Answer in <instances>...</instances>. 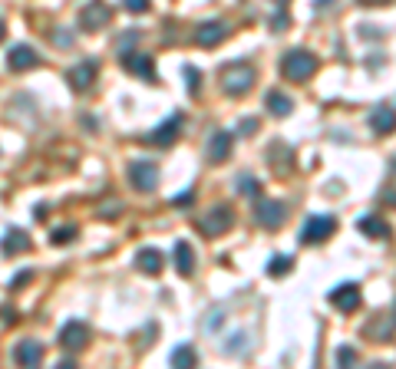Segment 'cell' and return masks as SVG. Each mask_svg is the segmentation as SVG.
Listing matches in <instances>:
<instances>
[{
    "label": "cell",
    "mask_w": 396,
    "mask_h": 369,
    "mask_svg": "<svg viewBox=\"0 0 396 369\" xmlns=\"http://www.w3.org/2000/svg\"><path fill=\"white\" fill-rule=\"evenodd\" d=\"M172 205H191V192L178 195V198H172Z\"/></svg>",
    "instance_id": "obj_39"
},
{
    "label": "cell",
    "mask_w": 396,
    "mask_h": 369,
    "mask_svg": "<svg viewBox=\"0 0 396 369\" xmlns=\"http://www.w3.org/2000/svg\"><path fill=\"white\" fill-rule=\"evenodd\" d=\"M393 168H396V155H393Z\"/></svg>",
    "instance_id": "obj_44"
},
{
    "label": "cell",
    "mask_w": 396,
    "mask_h": 369,
    "mask_svg": "<svg viewBox=\"0 0 396 369\" xmlns=\"http://www.w3.org/2000/svg\"><path fill=\"white\" fill-rule=\"evenodd\" d=\"M178 132H182V112H172V116H169V119H165V123L149 136V142L165 149V145H172V142L178 138Z\"/></svg>",
    "instance_id": "obj_14"
},
{
    "label": "cell",
    "mask_w": 396,
    "mask_h": 369,
    "mask_svg": "<svg viewBox=\"0 0 396 369\" xmlns=\"http://www.w3.org/2000/svg\"><path fill=\"white\" fill-rule=\"evenodd\" d=\"M169 363H172L175 369H189V366H195V363H198V356H195V350H191L189 343H182V346H175V350H172Z\"/></svg>",
    "instance_id": "obj_23"
},
{
    "label": "cell",
    "mask_w": 396,
    "mask_h": 369,
    "mask_svg": "<svg viewBox=\"0 0 396 369\" xmlns=\"http://www.w3.org/2000/svg\"><path fill=\"white\" fill-rule=\"evenodd\" d=\"M238 132H241V136H255V132H258V119H241Z\"/></svg>",
    "instance_id": "obj_34"
},
{
    "label": "cell",
    "mask_w": 396,
    "mask_h": 369,
    "mask_svg": "<svg viewBox=\"0 0 396 369\" xmlns=\"http://www.w3.org/2000/svg\"><path fill=\"white\" fill-rule=\"evenodd\" d=\"M334 231H337V218H330V215H314V218L304 221L301 244H320V241H327Z\"/></svg>",
    "instance_id": "obj_4"
},
{
    "label": "cell",
    "mask_w": 396,
    "mask_h": 369,
    "mask_svg": "<svg viewBox=\"0 0 396 369\" xmlns=\"http://www.w3.org/2000/svg\"><path fill=\"white\" fill-rule=\"evenodd\" d=\"M53 40H56V46H73V33L69 30H56Z\"/></svg>",
    "instance_id": "obj_35"
},
{
    "label": "cell",
    "mask_w": 396,
    "mask_h": 369,
    "mask_svg": "<svg viewBox=\"0 0 396 369\" xmlns=\"http://www.w3.org/2000/svg\"><path fill=\"white\" fill-rule=\"evenodd\" d=\"M281 73L291 82H307L317 73V56L311 50H287L281 60Z\"/></svg>",
    "instance_id": "obj_1"
},
{
    "label": "cell",
    "mask_w": 396,
    "mask_h": 369,
    "mask_svg": "<svg viewBox=\"0 0 396 369\" xmlns=\"http://www.w3.org/2000/svg\"><path fill=\"white\" fill-rule=\"evenodd\" d=\"M360 3H367V7H373V3H390V0H360Z\"/></svg>",
    "instance_id": "obj_41"
},
{
    "label": "cell",
    "mask_w": 396,
    "mask_h": 369,
    "mask_svg": "<svg viewBox=\"0 0 396 369\" xmlns=\"http://www.w3.org/2000/svg\"><path fill=\"white\" fill-rule=\"evenodd\" d=\"M129 185L136 188V192H155L159 188V165L155 162H132L129 165Z\"/></svg>",
    "instance_id": "obj_5"
},
{
    "label": "cell",
    "mask_w": 396,
    "mask_h": 369,
    "mask_svg": "<svg viewBox=\"0 0 396 369\" xmlns=\"http://www.w3.org/2000/svg\"><path fill=\"white\" fill-rule=\"evenodd\" d=\"M330 307H337L341 314H350V310H356L360 307V284H337V287L330 290Z\"/></svg>",
    "instance_id": "obj_7"
},
{
    "label": "cell",
    "mask_w": 396,
    "mask_h": 369,
    "mask_svg": "<svg viewBox=\"0 0 396 369\" xmlns=\"http://www.w3.org/2000/svg\"><path fill=\"white\" fill-rule=\"evenodd\" d=\"M232 224H234V211H232V208H228V205H212L205 215L198 218V231L205 234V237H221V234L228 231Z\"/></svg>",
    "instance_id": "obj_3"
},
{
    "label": "cell",
    "mask_w": 396,
    "mask_h": 369,
    "mask_svg": "<svg viewBox=\"0 0 396 369\" xmlns=\"http://www.w3.org/2000/svg\"><path fill=\"white\" fill-rule=\"evenodd\" d=\"M291 267H294V260L287 258V254H274V258L268 260V273H271V277H284V273H291Z\"/></svg>",
    "instance_id": "obj_24"
},
{
    "label": "cell",
    "mask_w": 396,
    "mask_h": 369,
    "mask_svg": "<svg viewBox=\"0 0 396 369\" xmlns=\"http://www.w3.org/2000/svg\"><path fill=\"white\" fill-rule=\"evenodd\" d=\"M14 359L20 366H40L43 359V343L40 340H20L14 350Z\"/></svg>",
    "instance_id": "obj_17"
},
{
    "label": "cell",
    "mask_w": 396,
    "mask_h": 369,
    "mask_svg": "<svg viewBox=\"0 0 396 369\" xmlns=\"http://www.w3.org/2000/svg\"><path fill=\"white\" fill-rule=\"evenodd\" d=\"M30 277H33V273H30V271H24V273H17L14 280H10V287H20V284H27Z\"/></svg>",
    "instance_id": "obj_37"
},
{
    "label": "cell",
    "mask_w": 396,
    "mask_h": 369,
    "mask_svg": "<svg viewBox=\"0 0 396 369\" xmlns=\"http://www.w3.org/2000/svg\"><path fill=\"white\" fill-rule=\"evenodd\" d=\"M370 129L377 136H393L396 132V109L393 106H377L370 112Z\"/></svg>",
    "instance_id": "obj_16"
},
{
    "label": "cell",
    "mask_w": 396,
    "mask_h": 369,
    "mask_svg": "<svg viewBox=\"0 0 396 369\" xmlns=\"http://www.w3.org/2000/svg\"><path fill=\"white\" fill-rule=\"evenodd\" d=\"M86 340H89V327H86V323H80V320H69L67 327L60 330V346H63V350L80 353L83 346H86Z\"/></svg>",
    "instance_id": "obj_9"
},
{
    "label": "cell",
    "mask_w": 396,
    "mask_h": 369,
    "mask_svg": "<svg viewBox=\"0 0 396 369\" xmlns=\"http://www.w3.org/2000/svg\"><path fill=\"white\" fill-rule=\"evenodd\" d=\"M255 80H258V73H255L251 63H228L221 69V89L228 96H245L248 89L255 86Z\"/></svg>",
    "instance_id": "obj_2"
},
{
    "label": "cell",
    "mask_w": 396,
    "mask_h": 369,
    "mask_svg": "<svg viewBox=\"0 0 396 369\" xmlns=\"http://www.w3.org/2000/svg\"><path fill=\"white\" fill-rule=\"evenodd\" d=\"M356 359V346H337V366H354Z\"/></svg>",
    "instance_id": "obj_30"
},
{
    "label": "cell",
    "mask_w": 396,
    "mask_h": 369,
    "mask_svg": "<svg viewBox=\"0 0 396 369\" xmlns=\"http://www.w3.org/2000/svg\"><path fill=\"white\" fill-rule=\"evenodd\" d=\"M367 336H377V343L390 340V336H393V323H380V320H377V323L367 327Z\"/></svg>",
    "instance_id": "obj_29"
},
{
    "label": "cell",
    "mask_w": 396,
    "mask_h": 369,
    "mask_svg": "<svg viewBox=\"0 0 396 369\" xmlns=\"http://www.w3.org/2000/svg\"><path fill=\"white\" fill-rule=\"evenodd\" d=\"M0 251H3L7 258L27 254V251H30V237H27V231H20V228L7 231V234H3V241H0Z\"/></svg>",
    "instance_id": "obj_18"
},
{
    "label": "cell",
    "mask_w": 396,
    "mask_h": 369,
    "mask_svg": "<svg viewBox=\"0 0 396 369\" xmlns=\"http://www.w3.org/2000/svg\"><path fill=\"white\" fill-rule=\"evenodd\" d=\"M221 350H225L228 356H241L248 350V333H234L228 343H221Z\"/></svg>",
    "instance_id": "obj_27"
},
{
    "label": "cell",
    "mask_w": 396,
    "mask_h": 369,
    "mask_svg": "<svg viewBox=\"0 0 396 369\" xmlns=\"http://www.w3.org/2000/svg\"><path fill=\"white\" fill-rule=\"evenodd\" d=\"M96 73H99V63H96V60H83V63H76V66L67 73V80L76 93H86L96 82Z\"/></svg>",
    "instance_id": "obj_8"
},
{
    "label": "cell",
    "mask_w": 396,
    "mask_h": 369,
    "mask_svg": "<svg viewBox=\"0 0 396 369\" xmlns=\"http://www.w3.org/2000/svg\"><path fill=\"white\" fill-rule=\"evenodd\" d=\"M225 37H228V27H225L221 20H205V24H198V30H195V43L205 46V50L218 46Z\"/></svg>",
    "instance_id": "obj_11"
},
{
    "label": "cell",
    "mask_w": 396,
    "mask_h": 369,
    "mask_svg": "<svg viewBox=\"0 0 396 369\" xmlns=\"http://www.w3.org/2000/svg\"><path fill=\"white\" fill-rule=\"evenodd\" d=\"M232 145H234V136L232 132H215V136L208 138V149H205V155H208V162L212 165H221L228 155H232Z\"/></svg>",
    "instance_id": "obj_15"
},
{
    "label": "cell",
    "mask_w": 396,
    "mask_h": 369,
    "mask_svg": "<svg viewBox=\"0 0 396 369\" xmlns=\"http://www.w3.org/2000/svg\"><path fill=\"white\" fill-rule=\"evenodd\" d=\"M327 3H334V0H314V7H327Z\"/></svg>",
    "instance_id": "obj_43"
},
{
    "label": "cell",
    "mask_w": 396,
    "mask_h": 369,
    "mask_svg": "<svg viewBox=\"0 0 396 369\" xmlns=\"http://www.w3.org/2000/svg\"><path fill=\"white\" fill-rule=\"evenodd\" d=\"M277 3H287V0H277Z\"/></svg>",
    "instance_id": "obj_45"
},
{
    "label": "cell",
    "mask_w": 396,
    "mask_h": 369,
    "mask_svg": "<svg viewBox=\"0 0 396 369\" xmlns=\"http://www.w3.org/2000/svg\"><path fill=\"white\" fill-rule=\"evenodd\" d=\"M238 192L248 195V198H258V195H261V181L255 175H238Z\"/></svg>",
    "instance_id": "obj_26"
},
{
    "label": "cell",
    "mask_w": 396,
    "mask_h": 369,
    "mask_svg": "<svg viewBox=\"0 0 396 369\" xmlns=\"http://www.w3.org/2000/svg\"><path fill=\"white\" fill-rule=\"evenodd\" d=\"M136 264H139V271H142V273H159L165 267L162 254H159L155 247H142V251L136 254Z\"/></svg>",
    "instance_id": "obj_22"
},
{
    "label": "cell",
    "mask_w": 396,
    "mask_h": 369,
    "mask_svg": "<svg viewBox=\"0 0 396 369\" xmlns=\"http://www.w3.org/2000/svg\"><path fill=\"white\" fill-rule=\"evenodd\" d=\"M271 27H274V30H287V14H277V17H274Z\"/></svg>",
    "instance_id": "obj_38"
},
{
    "label": "cell",
    "mask_w": 396,
    "mask_h": 369,
    "mask_svg": "<svg viewBox=\"0 0 396 369\" xmlns=\"http://www.w3.org/2000/svg\"><path fill=\"white\" fill-rule=\"evenodd\" d=\"M136 46H139V30H126L123 37L116 40V53H119V56H129L132 50H136Z\"/></svg>",
    "instance_id": "obj_25"
},
{
    "label": "cell",
    "mask_w": 396,
    "mask_h": 369,
    "mask_svg": "<svg viewBox=\"0 0 396 369\" xmlns=\"http://www.w3.org/2000/svg\"><path fill=\"white\" fill-rule=\"evenodd\" d=\"M123 66L132 73V76H139V80H149V82H155V60L152 56H146V53H132L129 56H123Z\"/></svg>",
    "instance_id": "obj_13"
},
{
    "label": "cell",
    "mask_w": 396,
    "mask_h": 369,
    "mask_svg": "<svg viewBox=\"0 0 396 369\" xmlns=\"http://www.w3.org/2000/svg\"><path fill=\"white\" fill-rule=\"evenodd\" d=\"M7 66L14 69V73H24V69H33V66H40V53H37L33 46H27V43H17L14 50L7 53Z\"/></svg>",
    "instance_id": "obj_10"
},
{
    "label": "cell",
    "mask_w": 396,
    "mask_h": 369,
    "mask_svg": "<svg viewBox=\"0 0 396 369\" xmlns=\"http://www.w3.org/2000/svg\"><path fill=\"white\" fill-rule=\"evenodd\" d=\"M17 320H20V316H17V307H0V323L10 327V323H17Z\"/></svg>",
    "instance_id": "obj_33"
},
{
    "label": "cell",
    "mask_w": 396,
    "mask_h": 369,
    "mask_svg": "<svg viewBox=\"0 0 396 369\" xmlns=\"http://www.w3.org/2000/svg\"><path fill=\"white\" fill-rule=\"evenodd\" d=\"M264 106H268V112H271V116H277V119H284V116H291V112H294V102H291V96H287V93H281V89H271V93L264 96Z\"/></svg>",
    "instance_id": "obj_19"
},
{
    "label": "cell",
    "mask_w": 396,
    "mask_h": 369,
    "mask_svg": "<svg viewBox=\"0 0 396 369\" xmlns=\"http://www.w3.org/2000/svg\"><path fill=\"white\" fill-rule=\"evenodd\" d=\"M255 218H258L261 228H281L287 218V211L281 201H258V208H255Z\"/></svg>",
    "instance_id": "obj_12"
},
{
    "label": "cell",
    "mask_w": 396,
    "mask_h": 369,
    "mask_svg": "<svg viewBox=\"0 0 396 369\" xmlns=\"http://www.w3.org/2000/svg\"><path fill=\"white\" fill-rule=\"evenodd\" d=\"M218 323H221V310H212V316H208L205 327H208V330H218Z\"/></svg>",
    "instance_id": "obj_36"
},
{
    "label": "cell",
    "mask_w": 396,
    "mask_h": 369,
    "mask_svg": "<svg viewBox=\"0 0 396 369\" xmlns=\"http://www.w3.org/2000/svg\"><path fill=\"white\" fill-rule=\"evenodd\" d=\"M123 3H126V10H129V14H146L152 0H123Z\"/></svg>",
    "instance_id": "obj_32"
},
{
    "label": "cell",
    "mask_w": 396,
    "mask_h": 369,
    "mask_svg": "<svg viewBox=\"0 0 396 369\" xmlns=\"http://www.w3.org/2000/svg\"><path fill=\"white\" fill-rule=\"evenodd\" d=\"M110 3H103V0H93V3H86L80 10V30H86V33H96V30H103L106 24H110Z\"/></svg>",
    "instance_id": "obj_6"
},
{
    "label": "cell",
    "mask_w": 396,
    "mask_h": 369,
    "mask_svg": "<svg viewBox=\"0 0 396 369\" xmlns=\"http://www.w3.org/2000/svg\"><path fill=\"white\" fill-rule=\"evenodd\" d=\"M3 37H7V24L0 20V40H3Z\"/></svg>",
    "instance_id": "obj_42"
},
{
    "label": "cell",
    "mask_w": 396,
    "mask_h": 369,
    "mask_svg": "<svg viewBox=\"0 0 396 369\" xmlns=\"http://www.w3.org/2000/svg\"><path fill=\"white\" fill-rule=\"evenodd\" d=\"M360 234H367L370 241H386L390 237V224L377 215H367V218H360Z\"/></svg>",
    "instance_id": "obj_20"
},
{
    "label": "cell",
    "mask_w": 396,
    "mask_h": 369,
    "mask_svg": "<svg viewBox=\"0 0 396 369\" xmlns=\"http://www.w3.org/2000/svg\"><path fill=\"white\" fill-rule=\"evenodd\" d=\"M182 73H185V86H189V93H198V89H202V73H198L195 66H185Z\"/></svg>",
    "instance_id": "obj_31"
},
{
    "label": "cell",
    "mask_w": 396,
    "mask_h": 369,
    "mask_svg": "<svg viewBox=\"0 0 396 369\" xmlns=\"http://www.w3.org/2000/svg\"><path fill=\"white\" fill-rule=\"evenodd\" d=\"M33 218H37V221L46 218V205H37V208H33Z\"/></svg>",
    "instance_id": "obj_40"
},
{
    "label": "cell",
    "mask_w": 396,
    "mask_h": 369,
    "mask_svg": "<svg viewBox=\"0 0 396 369\" xmlns=\"http://www.w3.org/2000/svg\"><path fill=\"white\" fill-rule=\"evenodd\" d=\"M175 271L182 273V277H191V271H195V251H191L189 241H178L175 244Z\"/></svg>",
    "instance_id": "obj_21"
},
{
    "label": "cell",
    "mask_w": 396,
    "mask_h": 369,
    "mask_svg": "<svg viewBox=\"0 0 396 369\" xmlns=\"http://www.w3.org/2000/svg\"><path fill=\"white\" fill-rule=\"evenodd\" d=\"M50 241H53L56 247L69 244V241H76V224H63V228H56L53 234H50Z\"/></svg>",
    "instance_id": "obj_28"
}]
</instances>
